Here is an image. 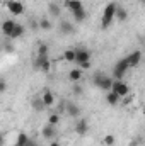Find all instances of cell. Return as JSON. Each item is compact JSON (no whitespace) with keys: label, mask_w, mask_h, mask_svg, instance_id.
<instances>
[{"label":"cell","mask_w":145,"mask_h":146,"mask_svg":"<svg viewBox=\"0 0 145 146\" xmlns=\"http://www.w3.org/2000/svg\"><path fill=\"white\" fill-rule=\"evenodd\" d=\"M92 82H94V85H96L97 88H101V90H104V92H111V90H113V85H114V80H113L111 76H108V75H104L103 72L94 73Z\"/></svg>","instance_id":"1"},{"label":"cell","mask_w":145,"mask_h":146,"mask_svg":"<svg viewBox=\"0 0 145 146\" xmlns=\"http://www.w3.org/2000/svg\"><path fill=\"white\" fill-rule=\"evenodd\" d=\"M116 9H118V3L116 2H109L103 12V19H101V27L103 29H108L109 26L113 24V21L116 19Z\"/></svg>","instance_id":"2"},{"label":"cell","mask_w":145,"mask_h":146,"mask_svg":"<svg viewBox=\"0 0 145 146\" xmlns=\"http://www.w3.org/2000/svg\"><path fill=\"white\" fill-rule=\"evenodd\" d=\"M128 68H130V65H128L126 58H121V60L114 65V68H113V76H114L116 80H123V76H125V73H126Z\"/></svg>","instance_id":"3"},{"label":"cell","mask_w":145,"mask_h":146,"mask_svg":"<svg viewBox=\"0 0 145 146\" xmlns=\"http://www.w3.org/2000/svg\"><path fill=\"white\" fill-rule=\"evenodd\" d=\"M7 9H9V12L14 15V17H19V15H22L24 14V3L21 2V0H9L7 2Z\"/></svg>","instance_id":"4"},{"label":"cell","mask_w":145,"mask_h":146,"mask_svg":"<svg viewBox=\"0 0 145 146\" xmlns=\"http://www.w3.org/2000/svg\"><path fill=\"white\" fill-rule=\"evenodd\" d=\"M113 90L121 97V99H125V97H128V94H130V87L123 82V80H114V85H113Z\"/></svg>","instance_id":"5"},{"label":"cell","mask_w":145,"mask_h":146,"mask_svg":"<svg viewBox=\"0 0 145 146\" xmlns=\"http://www.w3.org/2000/svg\"><path fill=\"white\" fill-rule=\"evenodd\" d=\"M34 66H36L38 70H41L43 73H50V70H51V61L48 60V56H39L38 54Z\"/></svg>","instance_id":"6"},{"label":"cell","mask_w":145,"mask_h":146,"mask_svg":"<svg viewBox=\"0 0 145 146\" xmlns=\"http://www.w3.org/2000/svg\"><path fill=\"white\" fill-rule=\"evenodd\" d=\"M75 53H77V58H75V63L80 66L82 63H85V61H91V51L89 49H85V48H79V49H75Z\"/></svg>","instance_id":"7"},{"label":"cell","mask_w":145,"mask_h":146,"mask_svg":"<svg viewBox=\"0 0 145 146\" xmlns=\"http://www.w3.org/2000/svg\"><path fill=\"white\" fill-rule=\"evenodd\" d=\"M65 112L70 115V117H75V119H79L80 117V114H82V109L75 104V102H72V100H68L67 104H65Z\"/></svg>","instance_id":"8"},{"label":"cell","mask_w":145,"mask_h":146,"mask_svg":"<svg viewBox=\"0 0 145 146\" xmlns=\"http://www.w3.org/2000/svg\"><path fill=\"white\" fill-rule=\"evenodd\" d=\"M126 58V61H128V65H130V68H135V66H138L140 65V61H142V51H133V53H130L128 56H125Z\"/></svg>","instance_id":"9"},{"label":"cell","mask_w":145,"mask_h":146,"mask_svg":"<svg viewBox=\"0 0 145 146\" xmlns=\"http://www.w3.org/2000/svg\"><path fill=\"white\" fill-rule=\"evenodd\" d=\"M75 133L79 136H85L89 133V122L85 119H77V122H75Z\"/></svg>","instance_id":"10"},{"label":"cell","mask_w":145,"mask_h":146,"mask_svg":"<svg viewBox=\"0 0 145 146\" xmlns=\"http://www.w3.org/2000/svg\"><path fill=\"white\" fill-rule=\"evenodd\" d=\"M41 134H43V138H44V139H50V141H53V139L56 138V126H51V124H46V126L43 127V131H41Z\"/></svg>","instance_id":"11"},{"label":"cell","mask_w":145,"mask_h":146,"mask_svg":"<svg viewBox=\"0 0 145 146\" xmlns=\"http://www.w3.org/2000/svg\"><path fill=\"white\" fill-rule=\"evenodd\" d=\"M60 33L63 36H70V34H75V26L68 21H62L60 22Z\"/></svg>","instance_id":"12"},{"label":"cell","mask_w":145,"mask_h":146,"mask_svg":"<svg viewBox=\"0 0 145 146\" xmlns=\"http://www.w3.org/2000/svg\"><path fill=\"white\" fill-rule=\"evenodd\" d=\"M41 99H43V102H44L46 107H51V106L55 104V95H53V92H51L50 88H44V90H43Z\"/></svg>","instance_id":"13"},{"label":"cell","mask_w":145,"mask_h":146,"mask_svg":"<svg viewBox=\"0 0 145 146\" xmlns=\"http://www.w3.org/2000/svg\"><path fill=\"white\" fill-rule=\"evenodd\" d=\"M15 21L14 19H7V21H3V24H2V33H3V36H9L12 34V31H14V27H15Z\"/></svg>","instance_id":"14"},{"label":"cell","mask_w":145,"mask_h":146,"mask_svg":"<svg viewBox=\"0 0 145 146\" xmlns=\"http://www.w3.org/2000/svg\"><path fill=\"white\" fill-rule=\"evenodd\" d=\"M48 14H50V17L58 19V17L62 15V9H60V5H58V3H55V2L48 3Z\"/></svg>","instance_id":"15"},{"label":"cell","mask_w":145,"mask_h":146,"mask_svg":"<svg viewBox=\"0 0 145 146\" xmlns=\"http://www.w3.org/2000/svg\"><path fill=\"white\" fill-rule=\"evenodd\" d=\"M63 5H65L70 12H75V10H79V9H82V7H84L82 0H65V2H63Z\"/></svg>","instance_id":"16"},{"label":"cell","mask_w":145,"mask_h":146,"mask_svg":"<svg viewBox=\"0 0 145 146\" xmlns=\"http://www.w3.org/2000/svg\"><path fill=\"white\" fill-rule=\"evenodd\" d=\"M84 70L82 68H73V70H70L68 72V80L70 82H73V83H77V82H80L82 80V76H84Z\"/></svg>","instance_id":"17"},{"label":"cell","mask_w":145,"mask_h":146,"mask_svg":"<svg viewBox=\"0 0 145 146\" xmlns=\"http://www.w3.org/2000/svg\"><path fill=\"white\" fill-rule=\"evenodd\" d=\"M119 100H121V97L114 92V90H111L106 94V102H108L109 106H118L119 104Z\"/></svg>","instance_id":"18"},{"label":"cell","mask_w":145,"mask_h":146,"mask_svg":"<svg viewBox=\"0 0 145 146\" xmlns=\"http://www.w3.org/2000/svg\"><path fill=\"white\" fill-rule=\"evenodd\" d=\"M72 17L75 19V22H84V21L87 19V12H85V9L82 7V9H79V10L72 12Z\"/></svg>","instance_id":"19"},{"label":"cell","mask_w":145,"mask_h":146,"mask_svg":"<svg viewBox=\"0 0 145 146\" xmlns=\"http://www.w3.org/2000/svg\"><path fill=\"white\" fill-rule=\"evenodd\" d=\"M126 19H128V10H126L125 7L118 5V9H116V21H119V22H125Z\"/></svg>","instance_id":"20"},{"label":"cell","mask_w":145,"mask_h":146,"mask_svg":"<svg viewBox=\"0 0 145 146\" xmlns=\"http://www.w3.org/2000/svg\"><path fill=\"white\" fill-rule=\"evenodd\" d=\"M24 33H26V27H24L22 24H19V22H17V24H15V27H14V31H12V34H10V37H12V39H17V37L22 36Z\"/></svg>","instance_id":"21"},{"label":"cell","mask_w":145,"mask_h":146,"mask_svg":"<svg viewBox=\"0 0 145 146\" xmlns=\"http://www.w3.org/2000/svg\"><path fill=\"white\" fill-rule=\"evenodd\" d=\"M31 106H33V109H34V110H38V112H41V110H43L44 107H46L41 97H34V99L31 100Z\"/></svg>","instance_id":"22"},{"label":"cell","mask_w":145,"mask_h":146,"mask_svg":"<svg viewBox=\"0 0 145 146\" xmlns=\"http://www.w3.org/2000/svg\"><path fill=\"white\" fill-rule=\"evenodd\" d=\"M75 58H77L75 49H67V51L63 53V60H65V61H68V63H75Z\"/></svg>","instance_id":"23"},{"label":"cell","mask_w":145,"mask_h":146,"mask_svg":"<svg viewBox=\"0 0 145 146\" xmlns=\"http://www.w3.org/2000/svg\"><path fill=\"white\" fill-rule=\"evenodd\" d=\"M29 139H31V138H29L26 133H19V136H17V141H15V143H17V145H21V146H28Z\"/></svg>","instance_id":"24"},{"label":"cell","mask_w":145,"mask_h":146,"mask_svg":"<svg viewBox=\"0 0 145 146\" xmlns=\"http://www.w3.org/2000/svg\"><path fill=\"white\" fill-rule=\"evenodd\" d=\"M38 22H39V29H41V31H50V29L53 27L50 19H39Z\"/></svg>","instance_id":"25"},{"label":"cell","mask_w":145,"mask_h":146,"mask_svg":"<svg viewBox=\"0 0 145 146\" xmlns=\"http://www.w3.org/2000/svg\"><path fill=\"white\" fill-rule=\"evenodd\" d=\"M58 122H60V114L51 112V114L48 115V124H51V126H58Z\"/></svg>","instance_id":"26"},{"label":"cell","mask_w":145,"mask_h":146,"mask_svg":"<svg viewBox=\"0 0 145 146\" xmlns=\"http://www.w3.org/2000/svg\"><path fill=\"white\" fill-rule=\"evenodd\" d=\"M38 54L39 56H48V44L46 42H39L38 44Z\"/></svg>","instance_id":"27"},{"label":"cell","mask_w":145,"mask_h":146,"mask_svg":"<svg viewBox=\"0 0 145 146\" xmlns=\"http://www.w3.org/2000/svg\"><path fill=\"white\" fill-rule=\"evenodd\" d=\"M103 143H104V146H114V143H116V138H114L113 134H106V136L103 138Z\"/></svg>","instance_id":"28"},{"label":"cell","mask_w":145,"mask_h":146,"mask_svg":"<svg viewBox=\"0 0 145 146\" xmlns=\"http://www.w3.org/2000/svg\"><path fill=\"white\" fill-rule=\"evenodd\" d=\"M72 92L77 95V97H79V95H82V94H84V88H82L80 85H77V83H75V85L72 87Z\"/></svg>","instance_id":"29"},{"label":"cell","mask_w":145,"mask_h":146,"mask_svg":"<svg viewBox=\"0 0 145 146\" xmlns=\"http://www.w3.org/2000/svg\"><path fill=\"white\" fill-rule=\"evenodd\" d=\"M79 68H82V70H89V68H91V61H85V63H82Z\"/></svg>","instance_id":"30"},{"label":"cell","mask_w":145,"mask_h":146,"mask_svg":"<svg viewBox=\"0 0 145 146\" xmlns=\"http://www.w3.org/2000/svg\"><path fill=\"white\" fill-rule=\"evenodd\" d=\"M5 90H7V83H5V80H2V82H0V92L3 94Z\"/></svg>","instance_id":"31"},{"label":"cell","mask_w":145,"mask_h":146,"mask_svg":"<svg viewBox=\"0 0 145 146\" xmlns=\"http://www.w3.org/2000/svg\"><path fill=\"white\" fill-rule=\"evenodd\" d=\"M50 146H60V143H58V141H55V139H53V141H51V143H50Z\"/></svg>","instance_id":"32"},{"label":"cell","mask_w":145,"mask_h":146,"mask_svg":"<svg viewBox=\"0 0 145 146\" xmlns=\"http://www.w3.org/2000/svg\"><path fill=\"white\" fill-rule=\"evenodd\" d=\"M28 146H38L36 141H33V139H29V143H28Z\"/></svg>","instance_id":"33"},{"label":"cell","mask_w":145,"mask_h":146,"mask_svg":"<svg viewBox=\"0 0 145 146\" xmlns=\"http://www.w3.org/2000/svg\"><path fill=\"white\" fill-rule=\"evenodd\" d=\"M140 2H142V5H144V7H145V0H140Z\"/></svg>","instance_id":"34"}]
</instances>
